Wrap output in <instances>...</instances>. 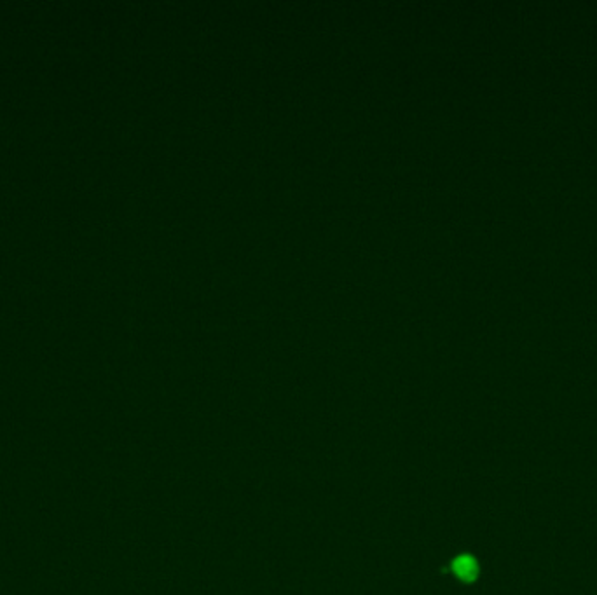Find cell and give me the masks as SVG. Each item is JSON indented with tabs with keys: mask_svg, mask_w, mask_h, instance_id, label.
<instances>
[{
	"mask_svg": "<svg viewBox=\"0 0 597 595\" xmlns=\"http://www.w3.org/2000/svg\"><path fill=\"white\" fill-rule=\"evenodd\" d=\"M450 571L461 581H473L479 574L477 561L470 555H459L450 562Z\"/></svg>",
	"mask_w": 597,
	"mask_h": 595,
	"instance_id": "cell-1",
	"label": "cell"
}]
</instances>
